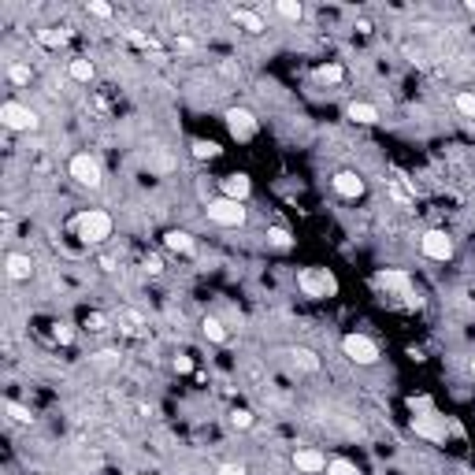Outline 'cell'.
Instances as JSON below:
<instances>
[{
	"mask_svg": "<svg viewBox=\"0 0 475 475\" xmlns=\"http://www.w3.org/2000/svg\"><path fill=\"white\" fill-rule=\"evenodd\" d=\"M71 230L82 245H104L112 238V216L104 208H86L71 219Z\"/></svg>",
	"mask_w": 475,
	"mask_h": 475,
	"instance_id": "6da1fadb",
	"label": "cell"
},
{
	"mask_svg": "<svg viewBox=\"0 0 475 475\" xmlns=\"http://www.w3.org/2000/svg\"><path fill=\"white\" fill-rule=\"evenodd\" d=\"M67 175L78 182V186H86V190H97L100 182H104L100 160H97L93 152H74L71 160H67Z\"/></svg>",
	"mask_w": 475,
	"mask_h": 475,
	"instance_id": "7a4b0ae2",
	"label": "cell"
},
{
	"mask_svg": "<svg viewBox=\"0 0 475 475\" xmlns=\"http://www.w3.org/2000/svg\"><path fill=\"white\" fill-rule=\"evenodd\" d=\"M0 123L8 130H15V134H34V130L41 126V119H37L34 108H26L19 100H4L0 104Z\"/></svg>",
	"mask_w": 475,
	"mask_h": 475,
	"instance_id": "3957f363",
	"label": "cell"
},
{
	"mask_svg": "<svg viewBox=\"0 0 475 475\" xmlns=\"http://www.w3.org/2000/svg\"><path fill=\"white\" fill-rule=\"evenodd\" d=\"M204 212H208V219H212L216 227H245V219H249L245 204L230 201V197H216V201H208Z\"/></svg>",
	"mask_w": 475,
	"mask_h": 475,
	"instance_id": "277c9868",
	"label": "cell"
},
{
	"mask_svg": "<svg viewBox=\"0 0 475 475\" xmlns=\"http://www.w3.org/2000/svg\"><path fill=\"white\" fill-rule=\"evenodd\" d=\"M297 286L305 289L308 297H331V294H338V279L327 268H305V271H297Z\"/></svg>",
	"mask_w": 475,
	"mask_h": 475,
	"instance_id": "5b68a950",
	"label": "cell"
},
{
	"mask_svg": "<svg viewBox=\"0 0 475 475\" xmlns=\"http://www.w3.org/2000/svg\"><path fill=\"white\" fill-rule=\"evenodd\" d=\"M341 353H346L353 364H360V367L379 364V346L367 334H346V338H341Z\"/></svg>",
	"mask_w": 475,
	"mask_h": 475,
	"instance_id": "8992f818",
	"label": "cell"
},
{
	"mask_svg": "<svg viewBox=\"0 0 475 475\" xmlns=\"http://www.w3.org/2000/svg\"><path fill=\"white\" fill-rule=\"evenodd\" d=\"M419 253H424L427 260H450L453 256V238L445 230H427L424 238H419Z\"/></svg>",
	"mask_w": 475,
	"mask_h": 475,
	"instance_id": "52a82bcc",
	"label": "cell"
},
{
	"mask_svg": "<svg viewBox=\"0 0 475 475\" xmlns=\"http://www.w3.org/2000/svg\"><path fill=\"white\" fill-rule=\"evenodd\" d=\"M227 126H230V134L238 138V141H249V138H253L256 134V115L253 112H249V108H230L227 112Z\"/></svg>",
	"mask_w": 475,
	"mask_h": 475,
	"instance_id": "ba28073f",
	"label": "cell"
},
{
	"mask_svg": "<svg viewBox=\"0 0 475 475\" xmlns=\"http://www.w3.org/2000/svg\"><path fill=\"white\" fill-rule=\"evenodd\" d=\"M331 182H334V193H338V197H349V201L364 197V178L356 175V171H338Z\"/></svg>",
	"mask_w": 475,
	"mask_h": 475,
	"instance_id": "9c48e42d",
	"label": "cell"
},
{
	"mask_svg": "<svg viewBox=\"0 0 475 475\" xmlns=\"http://www.w3.org/2000/svg\"><path fill=\"white\" fill-rule=\"evenodd\" d=\"M4 268H8V279L11 282H26L34 275V260L26 256V253H8L4 256Z\"/></svg>",
	"mask_w": 475,
	"mask_h": 475,
	"instance_id": "30bf717a",
	"label": "cell"
},
{
	"mask_svg": "<svg viewBox=\"0 0 475 475\" xmlns=\"http://www.w3.org/2000/svg\"><path fill=\"white\" fill-rule=\"evenodd\" d=\"M294 468L305 471V475H320V471H327V457L320 450H297L294 453Z\"/></svg>",
	"mask_w": 475,
	"mask_h": 475,
	"instance_id": "8fae6325",
	"label": "cell"
},
{
	"mask_svg": "<svg viewBox=\"0 0 475 475\" xmlns=\"http://www.w3.org/2000/svg\"><path fill=\"white\" fill-rule=\"evenodd\" d=\"M253 193V182H249V175H242V171H234V175L223 178V197H230V201H242Z\"/></svg>",
	"mask_w": 475,
	"mask_h": 475,
	"instance_id": "7c38bea8",
	"label": "cell"
},
{
	"mask_svg": "<svg viewBox=\"0 0 475 475\" xmlns=\"http://www.w3.org/2000/svg\"><path fill=\"white\" fill-rule=\"evenodd\" d=\"M375 286L398 289L401 297H408V294H412V279H408V271H379V275H375Z\"/></svg>",
	"mask_w": 475,
	"mask_h": 475,
	"instance_id": "4fadbf2b",
	"label": "cell"
},
{
	"mask_svg": "<svg viewBox=\"0 0 475 475\" xmlns=\"http://www.w3.org/2000/svg\"><path fill=\"white\" fill-rule=\"evenodd\" d=\"M412 431L419 434V438H431V442H442L445 438V427L434 416H412Z\"/></svg>",
	"mask_w": 475,
	"mask_h": 475,
	"instance_id": "5bb4252c",
	"label": "cell"
},
{
	"mask_svg": "<svg viewBox=\"0 0 475 475\" xmlns=\"http://www.w3.org/2000/svg\"><path fill=\"white\" fill-rule=\"evenodd\" d=\"M346 115L353 119V123H360V126L379 123V108H375V104H367V100H353L349 108H346Z\"/></svg>",
	"mask_w": 475,
	"mask_h": 475,
	"instance_id": "9a60e30c",
	"label": "cell"
},
{
	"mask_svg": "<svg viewBox=\"0 0 475 475\" xmlns=\"http://www.w3.org/2000/svg\"><path fill=\"white\" fill-rule=\"evenodd\" d=\"M164 245L171 249V253H178V256H190L193 249H197V242H193L186 230H167L164 234Z\"/></svg>",
	"mask_w": 475,
	"mask_h": 475,
	"instance_id": "2e32d148",
	"label": "cell"
},
{
	"mask_svg": "<svg viewBox=\"0 0 475 475\" xmlns=\"http://www.w3.org/2000/svg\"><path fill=\"white\" fill-rule=\"evenodd\" d=\"M230 19L238 22V26H245L249 34H263L268 26H263V19L256 15V11H249V8H230Z\"/></svg>",
	"mask_w": 475,
	"mask_h": 475,
	"instance_id": "e0dca14e",
	"label": "cell"
},
{
	"mask_svg": "<svg viewBox=\"0 0 475 475\" xmlns=\"http://www.w3.org/2000/svg\"><path fill=\"white\" fill-rule=\"evenodd\" d=\"M289 356H294V364L301 367V372H320V356H315L312 349H305V346H297V349H289Z\"/></svg>",
	"mask_w": 475,
	"mask_h": 475,
	"instance_id": "ac0fdd59",
	"label": "cell"
},
{
	"mask_svg": "<svg viewBox=\"0 0 475 475\" xmlns=\"http://www.w3.org/2000/svg\"><path fill=\"white\" fill-rule=\"evenodd\" d=\"M201 331H204L208 341H216V346H223V341H227V327H223V320H216V315H204Z\"/></svg>",
	"mask_w": 475,
	"mask_h": 475,
	"instance_id": "d6986e66",
	"label": "cell"
},
{
	"mask_svg": "<svg viewBox=\"0 0 475 475\" xmlns=\"http://www.w3.org/2000/svg\"><path fill=\"white\" fill-rule=\"evenodd\" d=\"M67 74L74 78V82H93V63H89L86 56H78L67 63Z\"/></svg>",
	"mask_w": 475,
	"mask_h": 475,
	"instance_id": "ffe728a7",
	"label": "cell"
},
{
	"mask_svg": "<svg viewBox=\"0 0 475 475\" xmlns=\"http://www.w3.org/2000/svg\"><path fill=\"white\" fill-rule=\"evenodd\" d=\"M4 412H8V419H11V424H19V427H30V424H34L30 408H26V405H19V401H4Z\"/></svg>",
	"mask_w": 475,
	"mask_h": 475,
	"instance_id": "44dd1931",
	"label": "cell"
},
{
	"mask_svg": "<svg viewBox=\"0 0 475 475\" xmlns=\"http://www.w3.org/2000/svg\"><path fill=\"white\" fill-rule=\"evenodd\" d=\"M341 78H346L341 63H323V67H315V82H323V86H338Z\"/></svg>",
	"mask_w": 475,
	"mask_h": 475,
	"instance_id": "7402d4cb",
	"label": "cell"
},
{
	"mask_svg": "<svg viewBox=\"0 0 475 475\" xmlns=\"http://www.w3.org/2000/svg\"><path fill=\"white\" fill-rule=\"evenodd\" d=\"M453 108L464 119H475V93H471V89H460V93L453 97Z\"/></svg>",
	"mask_w": 475,
	"mask_h": 475,
	"instance_id": "603a6c76",
	"label": "cell"
},
{
	"mask_svg": "<svg viewBox=\"0 0 475 475\" xmlns=\"http://www.w3.org/2000/svg\"><path fill=\"white\" fill-rule=\"evenodd\" d=\"M190 152L197 156V160H216V156H219V145H216V141H204V138H197V141L190 145Z\"/></svg>",
	"mask_w": 475,
	"mask_h": 475,
	"instance_id": "cb8c5ba5",
	"label": "cell"
},
{
	"mask_svg": "<svg viewBox=\"0 0 475 475\" xmlns=\"http://www.w3.org/2000/svg\"><path fill=\"white\" fill-rule=\"evenodd\" d=\"M275 11H279L282 19H289V22H301V15H305L301 0H279V4H275Z\"/></svg>",
	"mask_w": 475,
	"mask_h": 475,
	"instance_id": "d4e9b609",
	"label": "cell"
},
{
	"mask_svg": "<svg viewBox=\"0 0 475 475\" xmlns=\"http://www.w3.org/2000/svg\"><path fill=\"white\" fill-rule=\"evenodd\" d=\"M141 312H134V308H123V312H119V327H123V331L126 334H138L141 331Z\"/></svg>",
	"mask_w": 475,
	"mask_h": 475,
	"instance_id": "484cf974",
	"label": "cell"
},
{
	"mask_svg": "<svg viewBox=\"0 0 475 475\" xmlns=\"http://www.w3.org/2000/svg\"><path fill=\"white\" fill-rule=\"evenodd\" d=\"M327 475H360V468L346 457H334V460H327Z\"/></svg>",
	"mask_w": 475,
	"mask_h": 475,
	"instance_id": "4316f807",
	"label": "cell"
},
{
	"mask_svg": "<svg viewBox=\"0 0 475 475\" xmlns=\"http://www.w3.org/2000/svg\"><path fill=\"white\" fill-rule=\"evenodd\" d=\"M268 245H275V249H289V245H294V234H289L286 227H268Z\"/></svg>",
	"mask_w": 475,
	"mask_h": 475,
	"instance_id": "83f0119b",
	"label": "cell"
},
{
	"mask_svg": "<svg viewBox=\"0 0 475 475\" xmlns=\"http://www.w3.org/2000/svg\"><path fill=\"white\" fill-rule=\"evenodd\" d=\"M253 424H256V416L249 412V408H234V412H230V427H238V431H249Z\"/></svg>",
	"mask_w": 475,
	"mask_h": 475,
	"instance_id": "f1b7e54d",
	"label": "cell"
},
{
	"mask_svg": "<svg viewBox=\"0 0 475 475\" xmlns=\"http://www.w3.org/2000/svg\"><path fill=\"white\" fill-rule=\"evenodd\" d=\"M119 360H123V356H119V349H100V353H93V364L104 367V372H108V367H119Z\"/></svg>",
	"mask_w": 475,
	"mask_h": 475,
	"instance_id": "f546056e",
	"label": "cell"
},
{
	"mask_svg": "<svg viewBox=\"0 0 475 475\" xmlns=\"http://www.w3.org/2000/svg\"><path fill=\"white\" fill-rule=\"evenodd\" d=\"M8 82L26 86V82H30V67H26V63H8Z\"/></svg>",
	"mask_w": 475,
	"mask_h": 475,
	"instance_id": "4dcf8cb0",
	"label": "cell"
},
{
	"mask_svg": "<svg viewBox=\"0 0 475 475\" xmlns=\"http://www.w3.org/2000/svg\"><path fill=\"white\" fill-rule=\"evenodd\" d=\"M41 41H45L48 48H56V45L67 41V30H41Z\"/></svg>",
	"mask_w": 475,
	"mask_h": 475,
	"instance_id": "1f68e13d",
	"label": "cell"
},
{
	"mask_svg": "<svg viewBox=\"0 0 475 475\" xmlns=\"http://www.w3.org/2000/svg\"><path fill=\"white\" fill-rule=\"evenodd\" d=\"M89 15H97V19H112V4H104V0H89Z\"/></svg>",
	"mask_w": 475,
	"mask_h": 475,
	"instance_id": "d6a6232c",
	"label": "cell"
},
{
	"mask_svg": "<svg viewBox=\"0 0 475 475\" xmlns=\"http://www.w3.org/2000/svg\"><path fill=\"white\" fill-rule=\"evenodd\" d=\"M52 334H56L60 346H71V341H74V331H71L67 323H56V331H52Z\"/></svg>",
	"mask_w": 475,
	"mask_h": 475,
	"instance_id": "836d02e7",
	"label": "cell"
},
{
	"mask_svg": "<svg viewBox=\"0 0 475 475\" xmlns=\"http://www.w3.org/2000/svg\"><path fill=\"white\" fill-rule=\"evenodd\" d=\"M175 372H178V375H190V372H193V360H190V356H178V360H175Z\"/></svg>",
	"mask_w": 475,
	"mask_h": 475,
	"instance_id": "e575fe53",
	"label": "cell"
},
{
	"mask_svg": "<svg viewBox=\"0 0 475 475\" xmlns=\"http://www.w3.org/2000/svg\"><path fill=\"white\" fill-rule=\"evenodd\" d=\"M219 475H249V468H245V464H223Z\"/></svg>",
	"mask_w": 475,
	"mask_h": 475,
	"instance_id": "d590c367",
	"label": "cell"
},
{
	"mask_svg": "<svg viewBox=\"0 0 475 475\" xmlns=\"http://www.w3.org/2000/svg\"><path fill=\"white\" fill-rule=\"evenodd\" d=\"M86 327H89V331H104V315H100V312H93V315L86 320Z\"/></svg>",
	"mask_w": 475,
	"mask_h": 475,
	"instance_id": "8d00e7d4",
	"label": "cell"
},
{
	"mask_svg": "<svg viewBox=\"0 0 475 475\" xmlns=\"http://www.w3.org/2000/svg\"><path fill=\"white\" fill-rule=\"evenodd\" d=\"M145 271H149V275H160V271H164V263L152 256V260H145Z\"/></svg>",
	"mask_w": 475,
	"mask_h": 475,
	"instance_id": "74e56055",
	"label": "cell"
},
{
	"mask_svg": "<svg viewBox=\"0 0 475 475\" xmlns=\"http://www.w3.org/2000/svg\"><path fill=\"white\" fill-rule=\"evenodd\" d=\"M390 193H393V197H398V201H401V204H408V193H405V190L398 186V182H390Z\"/></svg>",
	"mask_w": 475,
	"mask_h": 475,
	"instance_id": "f35d334b",
	"label": "cell"
},
{
	"mask_svg": "<svg viewBox=\"0 0 475 475\" xmlns=\"http://www.w3.org/2000/svg\"><path fill=\"white\" fill-rule=\"evenodd\" d=\"M471 375H475V364H471Z\"/></svg>",
	"mask_w": 475,
	"mask_h": 475,
	"instance_id": "ab89813d",
	"label": "cell"
}]
</instances>
